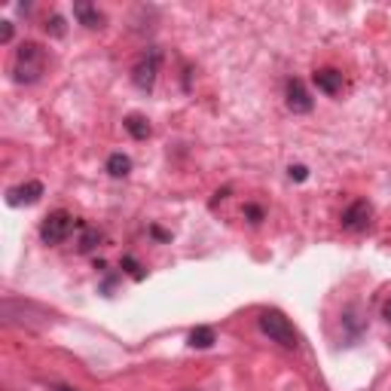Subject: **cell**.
<instances>
[{
  "mask_svg": "<svg viewBox=\"0 0 391 391\" xmlns=\"http://www.w3.org/2000/svg\"><path fill=\"white\" fill-rule=\"evenodd\" d=\"M73 227H77V220H73L64 208H59V211H52V214H46V217H43L40 239L46 241V245H61V241L73 232Z\"/></svg>",
  "mask_w": 391,
  "mask_h": 391,
  "instance_id": "obj_3",
  "label": "cell"
},
{
  "mask_svg": "<svg viewBox=\"0 0 391 391\" xmlns=\"http://www.w3.org/2000/svg\"><path fill=\"white\" fill-rule=\"evenodd\" d=\"M40 196H43V184L40 181H28V184H22V187L9 190L6 202L9 205H34V202H40Z\"/></svg>",
  "mask_w": 391,
  "mask_h": 391,
  "instance_id": "obj_6",
  "label": "cell"
},
{
  "mask_svg": "<svg viewBox=\"0 0 391 391\" xmlns=\"http://www.w3.org/2000/svg\"><path fill=\"white\" fill-rule=\"evenodd\" d=\"M128 172H132V160H128L126 153H110L107 156V174L110 178H126Z\"/></svg>",
  "mask_w": 391,
  "mask_h": 391,
  "instance_id": "obj_11",
  "label": "cell"
},
{
  "mask_svg": "<svg viewBox=\"0 0 391 391\" xmlns=\"http://www.w3.org/2000/svg\"><path fill=\"white\" fill-rule=\"evenodd\" d=\"M190 346L193 349H211L214 346V330L211 327H196L190 333Z\"/></svg>",
  "mask_w": 391,
  "mask_h": 391,
  "instance_id": "obj_12",
  "label": "cell"
},
{
  "mask_svg": "<svg viewBox=\"0 0 391 391\" xmlns=\"http://www.w3.org/2000/svg\"><path fill=\"white\" fill-rule=\"evenodd\" d=\"M383 318L391 324V303H385V309H383Z\"/></svg>",
  "mask_w": 391,
  "mask_h": 391,
  "instance_id": "obj_19",
  "label": "cell"
},
{
  "mask_svg": "<svg viewBox=\"0 0 391 391\" xmlns=\"http://www.w3.org/2000/svg\"><path fill=\"white\" fill-rule=\"evenodd\" d=\"M245 214L251 217V223H260V220H263V211H260L257 205H248V208H245Z\"/></svg>",
  "mask_w": 391,
  "mask_h": 391,
  "instance_id": "obj_18",
  "label": "cell"
},
{
  "mask_svg": "<svg viewBox=\"0 0 391 391\" xmlns=\"http://www.w3.org/2000/svg\"><path fill=\"white\" fill-rule=\"evenodd\" d=\"M98 241H101V229H92V227H83V236H80V251H83V254H89V251L92 248H95L98 245Z\"/></svg>",
  "mask_w": 391,
  "mask_h": 391,
  "instance_id": "obj_13",
  "label": "cell"
},
{
  "mask_svg": "<svg viewBox=\"0 0 391 391\" xmlns=\"http://www.w3.org/2000/svg\"><path fill=\"white\" fill-rule=\"evenodd\" d=\"M46 34H52V37H64V18H61V16L46 18Z\"/></svg>",
  "mask_w": 391,
  "mask_h": 391,
  "instance_id": "obj_14",
  "label": "cell"
},
{
  "mask_svg": "<svg viewBox=\"0 0 391 391\" xmlns=\"http://www.w3.org/2000/svg\"><path fill=\"white\" fill-rule=\"evenodd\" d=\"M306 178H309L306 165H291V181H306Z\"/></svg>",
  "mask_w": 391,
  "mask_h": 391,
  "instance_id": "obj_17",
  "label": "cell"
},
{
  "mask_svg": "<svg viewBox=\"0 0 391 391\" xmlns=\"http://www.w3.org/2000/svg\"><path fill=\"white\" fill-rule=\"evenodd\" d=\"M59 391H73V388H59Z\"/></svg>",
  "mask_w": 391,
  "mask_h": 391,
  "instance_id": "obj_20",
  "label": "cell"
},
{
  "mask_svg": "<svg viewBox=\"0 0 391 391\" xmlns=\"http://www.w3.org/2000/svg\"><path fill=\"white\" fill-rule=\"evenodd\" d=\"M13 40V22H0V43H9Z\"/></svg>",
  "mask_w": 391,
  "mask_h": 391,
  "instance_id": "obj_16",
  "label": "cell"
},
{
  "mask_svg": "<svg viewBox=\"0 0 391 391\" xmlns=\"http://www.w3.org/2000/svg\"><path fill=\"white\" fill-rule=\"evenodd\" d=\"M287 107H291L294 114H309L312 110V98L300 80H287Z\"/></svg>",
  "mask_w": 391,
  "mask_h": 391,
  "instance_id": "obj_7",
  "label": "cell"
},
{
  "mask_svg": "<svg viewBox=\"0 0 391 391\" xmlns=\"http://www.w3.org/2000/svg\"><path fill=\"white\" fill-rule=\"evenodd\" d=\"M46 71V49L40 43H22L16 49V61H13V80L16 83H37Z\"/></svg>",
  "mask_w": 391,
  "mask_h": 391,
  "instance_id": "obj_1",
  "label": "cell"
},
{
  "mask_svg": "<svg viewBox=\"0 0 391 391\" xmlns=\"http://www.w3.org/2000/svg\"><path fill=\"white\" fill-rule=\"evenodd\" d=\"M260 330H263L272 342H278L282 349H296V346H300V337H296L294 324L287 321L282 312H275V309L260 312Z\"/></svg>",
  "mask_w": 391,
  "mask_h": 391,
  "instance_id": "obj_2",
  "label": "cell"
},
{
  "mask_svg": "<svg viewBox=\"0 0 391 391\" xmlns=\"http://www.w3.org/2000/svg\"><path fill=\"white\" fill-rule=\"evenodd\" d=\"M160 59H162L160 49H150V52H147L144 59L132 68V83H135V86L141 89V92H150V89L156 86V77H160Z\"/></svg>",
  "mask_w": 391,
  "mask_h": 391,
  "instance_id": "obj_4",
  "label": "cell"
},
{
  "mask_svg": "<svg viewBox=\"0 0 391 391\" xmlns=\"http://www.w3.org/2000/svg\"><path fill=\"white\" fill-rule=\"evenodd\" d=\"M370 217H373V208H370V202H351L346 211H342V227L349 232H361L370 227Z\"/></svg>",
  "mask_w": 391,
  "mask_h": 391,
  "instance_id": "obj_5",
  "label": "cell"
},
{
  "mask_svg": "<svg viewBox=\"0 0 391 391\" xmlns=\"http://www.w3.org/2000/svg\"><path fill=\"white\" fill-rule=\"evenodd\" d=\"M123 266H126L135 278H144V272H141V266H138V260H135V257H123Z\"/></svg>",
  "mask_w": 391,
  "mask_h": 391,
  "instance_id": "obj_15",
  "label": "cell"
},
{
  "mask_svg": "<svg viewBox=\"0 0 391 391\" xmlns=\"http://www.w3.org/2000/svg\"><path fill=\"white\" fill-rule=\"evenodd\" d=\"M123 126H126V132L132 135L135 141H144V138H150V123H147L144 116H138V114L126 116V119H123Z\"/></svg>",
  "mask_w": 391,
  "mask_h": 391,
  "instance_id": "obj_10",
  "label": "cell"
},
{
  "mask_svg": "<svg viewBox=\"0 0 391 391\" xmlns=\"http://www.w3.org/2000/svg\"><path fill=\"white\" fill-rule=\"evenodd\" d=\"M73 16L80 18V25H86V28H101L104 25V16L98 13V6H92V4H73Z\"/></svg>",
  "mask_w": 391,
  "mask_h": 391,
  "instance_id": "obj_9",
  "label": "cell"
},
{
  "mask_svg": "<svg viewBox=\"0 0 391 391\" xmlns=\"http://www.w3.org/2000/svg\"><path fill=\"white\" fill-rule=\"evenodd\" d=\"M315 86H318L324 95H337L342 89V73L337 68H321L315 71Z\"/></svg>",
  "mask_w": 391,
  "mask_h": 391,
  "instance_id": "obj_8",
  "label": "cell"
}]
</instances>
